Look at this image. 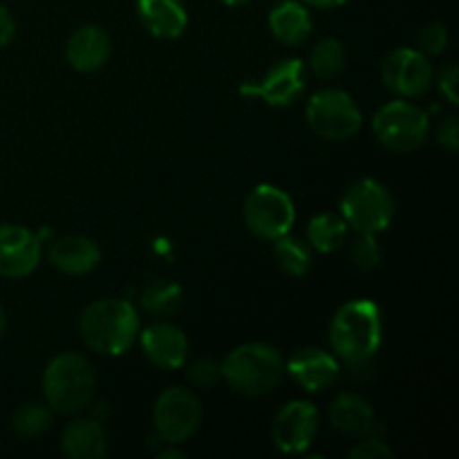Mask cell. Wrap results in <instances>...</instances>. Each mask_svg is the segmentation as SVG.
Listing matches in <instances>:
<instances>
[{"mask_svg": "<svg viewBox=\"0 0 459 459\" xmlns=\"http://www.w3.org/2000/svg\"><path fill=\"white\" fill-rule=\"evenodd\" d=\"M305 121L316 137L327 142H348L363 128V112L343 90L323 88L309 97Z\"/></svg>", "mask_w": 459, "mask_h": 459, "instance_id": "obj_6", "label": "cell"}, {"mask_svg": "<svg viewBox=\"0 0 459 459\" xmlns=\"http://www.w3.org/2000/svg\"><path fill=\"white\" fill-rule=\"evenodd\" d=\"M157 457H160V459H170V457H173V459H182L184 453L179 451V448L175 446V444H169V448H166V451L157 453Z\"/></svg>", "mask_w": 459, "mask_h": 459, "instance_id": "obj_35", "label": "cell"}, {"mask_svg": "<svg viewBox=\"0 0 459 459\" xmlns=\"http://www.w3.org/2000/svg\"><path fill=\"white\" fill-rule=\"evenodd\" d=\"M384 457H394V453L390 451L388 444H384L377 437H363L357 446L350 451V459H384Z\"/></svg>", "mask_w": 459, "mask_h": 459, "instance_id": "obj_30", "label": "cell"}, {"mask_svg": "<svg viewBox=\"0 0 459 459\" xmlns=\"http://www.w3.org/2000/svg\"><path fill=\"white\" fill-rule=\"evenodd\" d=\"M152 424L164 444L188 442L202 426V403L193 390L173 385L160 393L152 408Z\"/></svg>", "mask_w": 459, "mask_h": 459, "instance_id": "obj_9", "label": "cell"}, {"mask_svg": "<svg viewBox=\"0 0 459 459\" xmlns=\"http://www.w3.org/2000/svg\"><path fill=\"white\" fill-rule=\"evenodd\" d=\"M13 39H16V21L12 12L0 3V48H7Z\"/></svg>", "mask_w": 459, "mask_h": 459, "instance_id": "obj_33", "label": "cell"}, {"mask_svg": "<svg viewBox=\"0 0 459 459\" xmlns=\"http://www.w3.org/2000/svg\"><path fill=\"white\" fill-rule=\"evenodd\" d=\"M435 72L420 49L399 48L381 61V81L397 99H417L429 92Z\"/></svg>", "mask_w": 459, "mask_h": 459, "instance_id": "obj_10", "label": "cell"}, {"mask_svg": "<svg viewBox=\"0 0 459 459\" xmlns=\"http://www.w3.org/2000/svg\"><path fill=\"white\" fill-rule=\"evenodd\" d=\"M137 309L121 299H101L90 303L79 318L81 341L101 357H121L139 339Z\"/></svg>", "mask_w": 459, "mask_h": 459, "instance_id": "obj_2", "label": "cell"}, {"mask_svg": "<svg viewBox=\"0 0 459 459\" xmlns=\"http://www.w3.org/2000/svg\"><path fill=\"white\" fill-rule=\"evenodd\" d=\"M184 368H186V381L195 390H211L222 379V363L215 359H195Z\"/></svg>", "mask_w": 459, "mask_h": 459, "instance_id": "obj_28", "label": "cell"}, {"mask_svg": "<svg viewBox=\"0 0 459 459\" xmlns=\"http://www.w3.org/2000/svg\"><path fill=\"white\" fill-rule=\"evenodd\" d=\"M350 227L343 215L334 211H323L314 215L307 224V245L318 254H334L348 242Z\"/></svg>", "mask_w": 459, "mask_h": 459, "instance_id": "obj_22", "label": "cell"}, {"mask_svg": "<svg viewBox=\"0 0 459 459\" xmlns=\"http://www.w3.org/2000/svg\"><path fill=\"white\" fill-rule=\"evenodd\" d=\"M339 209L348 227L357 233H381L393 224L397 202L379 179L363 178L345 188Z\"/></svg>", "mask_w": 459, "mask_h": 459, "instance_id": "obj_7", "label": "cell"}, {"mask_svg": "<svg viewBox=\"0 0 459 459\" xmlns=\"http://www.w3.org/2000/svg\"><path fill=\"white\" fill-rule=\"evenodd\" d=\"M45 403L56 415H79L92 403L97 393V372L79 352H61L49 359L43 370Z\"/></svg>", "mask_w": 459, "mask_h": 459, "instance_id": "obj_3", "label": "cell"}, {"mask_svg": "<svg viewBox=\"0 0 459 459\" xmlns=\"http://www.w3.org/2000/svg\"><path fill=\"white\" fill-rule=\"evenodd\" d=\"M112 54V40L108 31L99 25H81L67 39L65 58L72 70L81 74L99 72Z\"/></svg>", "mask_w": 459, "mask_h": 459, "instance_id": "obj_16", "label": "cell"}, {"mask_svg": "<svg viewBox=\"0 0 459 459\" xmlns=\"http://www.w3.org/2000/svg\"><path fill=\"white\" fill-rule=\"evenodd\" d=\"M318 433V411L312 402L294 399L278 411L272 424V439L287 455L305 453Z\"/></svg>", "mask_w": 459, "mask_h": 459, "instance_id": "obj_12", "label": "cell"}, {"mask_svg": "<svg viewBox=\"0 0 459 459\" xmlns=\"http://www.w3.org/2000/svg\"><path fill=\"white\" fill-rule=\"evenodd\" d=\"M381 245L377 240V233H359L357 240L352 242V249H350V260L354 263V267L361 269V272H372L381 264Z\"/></svg>", "mask_w": 459, "mask_h": 459, "instance_id": "obj_27", "label": "cell"}, {"mask_svg": "<svg viewBox=\"0 0 459 459\" xmlns=\"http://www.w3.org/2000/svg\"><path fill=\"white\" fill-rule=\"evenodd\" d=\"M285 372L303 390L318 393L339 379L341 363L334 354L321 348H300L285 361Z\"/></svg>", "mask_w": 459, "mask_h": 459, "instance_id": "obj_15", "label": "cell"}, {"mask_svg": "<svg viewBox=\"0 0 459 459\" xmlns=\"http://www.w3.org/2000/svg\"><path fill=\"white\" fill-rule=\"evenodd\" d=\"M384 341V318L375 300H350L341 305L330 323V348L341 366L357 372L377 357Z\"/></svg>", "mask_w": 459, "mask_h": 459, "instance_id": "obj_1", "label": "cell"}, {"mask_svg": "<svg viewBox=\"0 0 459 459\" xmlns=\"http://www.w3.org/2000/svg\"><path fill=\"white\" fill-rule=\"evenodd\" d=\"M285 359L269 343H245L233 348L222 361V379L245 397H264L281 385Z\"/></svg>", "mask_w": 459, "mask_h": 459, "instance_id": "obj_4", "label": "cell"}, {"mask_svg": "<svg viewBox=\"0 0 459 459\" xmlns=\"http://www.w3.org/2000/svg\"><path fill=\"white\" fill-rule=\"evenodd\" d=\"M303 4H309V7H318V9H334L345 4L348 0H300Z\"/></svg>", "mask_w": 459, "mask_h": 459, "instance_id": "obj_34", "label": "cell"}, {"mask_svg": "<svg viewBox=\"0 0 459 459\" xmlns=\"http://www.w3.org/2000/svg\"><path fill=\"white\" fill-rule=\"evenodd\" d=\"M348 52L339 39H323L309 52V72L323 81L336 79L345 70Z\"/></svg>", "mask_w": 459, "mask_h": 459, "instance_id": "obj_25", "label": "cell"}, {"mask_svg": "<svg viewBox=\"0 0 459 459\" xmlns=\"http://www.w3.org/2000/svg\"><path fill=\"white\" fill-rule=\"evenodd\" d=\"M457 85H459V72L455 63H448L446 67H442V72L437 74V88L442 92V97H446L448 103L457 106Z\"/></svg>", "mask_w": 459, "mask_h": 459, "instance_id": "obj_31", "label": "cell"}, {"mask_svg": "<svg viewBox=\"0 0 459 459\" xmlns=\"http://www.w3.org/2000/svg\"><path fill=\"white\" fill-rule=\"evenodd\" d=\"M307 88V67L300 58H282L273 63L260 81L240 85L245 97L263 99L272 108H290L303 97Z\"/></svg>", "mask_w": 459, "mask_h": 459, "instance_id": "obj_11", "label": "cell"}, {"mask_svg": "<svg viewBox=\"0 0 459 459\" xmlns=\"http://www.w3.org/2000/svg\"><path fill=\"white\" fill-rule=\"evenodd\" d=\"M139 343L148 361L160 370H179L188 361V339L175 323L157 321L139 332Z\"/></svg>", "mask_w": 459, "mask_h": 459, "instance_id": "obj_14", "label": "cell"}, {"mask_svg": "<svg viewBox=\"0 0 459 459\" xmlns=\"http://www.w3.org/2000/svg\"><path fill=\"white\" fill-rule=\"evenodd\" d=\"M269 30L285 48H299L312 36V16L300 0H281L269 13Z\"/></svg>", "mask_w": 459, "mask_h": 459, "instance_id": "obj_21", "label": "cell"}, {"mask_svg": "<svg viewBox=\"0 0 459 459\" xmlns=\"http://www.w3.org/2000/svg\"><path fill=\"white\" fill-rule=\"evenodd\" d=\"M184 290L175 281H152L151 285L143 287L142 296H139V307L146 314L155 318L173 316L179 307H182Z\"/></svg>", "mask_w": 459, "mask_h": 459, "instance_id": "obj_23", "label": "cell"}, {"mask_svg": "<svg viewBox=\"0 0 459 459\" xmlns=\"http://www.w3.org/2000/svg\"><path fill=\"white\" fill-rule=\"evenodd\" d=\"M40 258H43L40 236L22 224H0V276L12 281L27 278L36 272Z\"/></svg>", "mask_w": 459, "mask_h": 459, "instance_id": "obj_13", "label": "cell"}, {"mask_svg": "<svg viewBox=\"0 0 459 459\" xmlns=\"http://www.w3.org/2000/svg\"><path fill=\"white\" fill-rule=\"evenodd\" d=\"M108 451V437L101 421L79 417L65 426L61 435V453L70 459H101Z\"/></svg>", "mask_w": 459, "mask_h": 459, "instance_id": "obj_20", "label": "cell"}, {"mask_svg": "<svg viewBox=\"0 0 459 459\" xmlns=\"http://www.w3.org/2000/svg\"><path fill=\"white\" fill-rule=\"evenodd\" d=\"M137 16L143 30L155 39H179L188 25L182 0H137Z\"/></svg>", "mask_w": 459, "mask_h": 459, "instance_id": "obj_19", "label": "cell"}, {"mask_svg": "<svg viewBox=\"0 0 459 459\" xmlns=\"http://www.w3.org/2000/svg\"><path fill=\"white\" fill-rule=\"evenodd\" d=\"M52 408L45 402L21 403L12 415V429L22 439L43 437L52 429Z\"/></svg>", "mask_w": 459, "mask_h": 459, "instance_id": "obj_26", "label": "cell"}, {"mask_svg": "<svg viewBox=\"0 0 459 459\" xmlns=\"http://www.w3.org/2000/svg\"><path fill=\"white\" fill-rule=\"evenodd\" d=\"M437 143L446 152H455L459 148V126H457V117L455 115L446 117V119L439 124Z\"/></svg>", "mask_w": 459, "mask_h": 459, "instance_id": "obj_32", "label": "cell"}, {"mask_svg": "<svg viewBox=\"0 0 459 459\" xmlns=\"http://www.w3.org/2000/svg\"><path fill=\"white\" fill-rule=\"evenodd\" d=\"M220 3H224L227 7H240V4H247L249 0H220Z\"/></svg>", "mask_w": 459, "mask_h": 459, "instance_id": "obj_37", "label": "cell"}, {"mask_svg": "<svg viewBox=\"0 0 459 459\" xmlns=\"http://www.w3.org/2000/svg\"><path fill=\"white\" fill-rule=\"evenodd\" d=\"M273 258L287 276L303 278L312 269V247L287 233V236L273 240Z\"/></svg>", "mask_w": 459, "mask_h": 459, "instance_id": "obj_24", "label": "cell"}, {"mask_svg": "<svg viewBox=\"0 0 459 459\" xmlns=\"http://www.w3.org/2000/svg\"><path fill=\"white\" fill-rule=\"evenodd\" d=\"M4 332H7V312H4V307L0 305V339L4 336Z\"/></svg>", "mask_w": 459, "mask_h": 459, "instance_id": "obj_36", "label": "cell"}, {"mask_svg": "<svg viewBox=\"0 0 459 459\" xmlns=\"http://www.w3.org/2000/svg\"><path fill=\"white\" fill-rule=\"evenodd\" d=\"M448 45V30L442 22H429L417 31V49L424 52L426 56H437L446 49Z\"/></svg>", "mask_w": 459, "mask_h": 459, "instance_id": "obj_29", "label": "cell"}, {"mask_svg": "<svg viewBox=\"0 0 459 459\" xmlns=\"http://www.w3.org/2000/svg\"><path fill=\"white\" fill-rule=\"evenodd\" d=\"M242 218L255 238L273 242L291 233L296 222V206L282 188L273 184H258L242 204Z\"/></svg>", "mask_w": 459, "mask_h": 459, "instance_id": "obj_8", "label": "cell"}, {"mask_svg": "<svg viewBox=\"0 0 459 459\" xmlns=\"http://www.w3.org/2000/svg\"><path fill=\"white\" fill-rule=\"evenodd\" d=\"M48 260L54 269L67 276H85L101 263V249L85 236H63L52 242Z\"/></svg>", "mask_w": 459, "mask_h": 459, "instance_id": "obj_18", "label": "cell"}, {"mask_svg": "<svg viewBox=\"0 0 459 459\" xmlns=\"http://www.w3.org/2000/svg\"><path fill=\"white\" fill-rule=\"evenodd\" d=\"M330 424L343 437L363 439L375 433L377 417L370 402L357 393H339L330 403Z\"/></svg>", "mask_w": 459, "mask_h": 459, "instance_id": "obj_17", "label": "cell"}, {"mask_svg": "<svg viewBox=\"0 0 459 459\" xmlns=\"http://www.w3.org/2000/svg\"><path fill=\"white\" fill-rule=\"evenodd\" d=\"M372 133L385 151L399 155L415 152L429 142V112L408 99H394L375 112Z\"/></svg>", "mask_w": 459, "mask_h": 459, "instance_id": "obj_5", "label": "cell"}]
</instances>
